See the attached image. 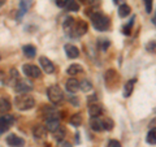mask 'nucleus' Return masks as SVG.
Segmentation results:
<instances>
[{
  "instance_id": "obj_1",
  "label": "nucleus",
  "mask_w": 156,
  "mask_h": 147,
  "mask_svg": "<svg viewBox=\"0 0 156 147\" xmlns=\"http://www.w3.org/2000/svg\"><path fill=\"white\" fill-rule=\"evenodd\" d=\"M90 18H91V23L96 30L99 31H105L109 29V25H111V21L109 18L104 16L103 13L100 12H95V13H91L90 14Z\"/></svg>"
},
{
  "instance_id": "obj_2",
  "label": "nucleus",
  "mask_w": 156,
  "mask_h": 147,
  "mask_svg": "<svg viewBox=\"0 0 156 147\" xmlns=\"http://www.w3.org/2000/svg\"><path fill=\"white\" fill-rule=\"evenodd\" d=\"M14 104L20 111H29L34 106H35V100L31 95H27V94H21L16 96L14 99Z\"/></svg>"
},
{
  "instance_id": "obj_3",
  "label": "nucleus",
  "mask_w": 156,
  "mask_h": 147,
  "mask_svg": "<svg viewBox=\"0 0 156 147\" xmlns=\"http://www.w3.org/2000/svg\"><path fill=\"white\" fill-rule=\"evenodd\" d=\"M47 95H48V99H50V102L52 104H58V103L62 100V98H64L62 90L57 85H52V86L48 87Z\"/></svg>"
},
{
  "instance_id": "obj_4",
  "label": "nucleus",
  "mask_w": 156,
  "mask_h": 147,
  "mask_svg": "<svg viewBox=\"0 0 156 147\" xmlns=\"http://www.w3.org/2000/svg\"><path fill=\"white\" fill-rule=\"evenodd\" d=\"M33 89H34L33 82L30 80H27V78H21V80H18L14 83V90H16V92H18V94H27V92H30Z\"/></svg>"
},
{
  "instance_id": "obj_5",
  "label": "nucleus",
  "mask_w": 156,
  "mask_h": 147,
  "mask_svg": "<svg viewBox=\"0 0 156 147\" xmlns=\"http://www.w3.org/2000/svg\"><path fill=\"white\" fill-rule=\"evenodd\" d=\"M22 70L25 73V76L29 78H41L42 76V70L37 65L33 64H25L22 66Z\"/></svg>"
},
{
  "instance_id": "obj_6",
  "label": "nucleus",
  "mask_w": 156,
  "mask_h": 147,
  "mask_svg": "<svg viewBox=\"0 0 156 147\" xmlns=\"http://www.w3.org/2000/svg\"><path fill=\"white\" fill-rule=\"evenodd\" d=\"M87 31V22H85L83 20H78L76 21L74 26H73V30L70 33L72 37H82L83 34Z\"/></svg>"
},
{
  "instance_id": "obj_7",
  "label": "nucleus",
  "mask_w": 156,
  "mask_h": 147,
  "mask_svg": "<svg viewBox=\"0 0 156 147\" xmlns=\"http://www.w3.org/2000/svg\"><path fill=\"white\" fill-rule=\"evenodd\" d=\"M14 124V117L11 115L0 116V134L5 133V131Z\"/></svg>"
},
{
  "instance_id": "obj_8",
  "label": "nucleus",
  "mask_w": 156,
  "mask_h": 147,
  "mask_svg": "<svg viewBox=\"0 0 156 147\" xmlns=\"http://www.w3.org/2000/svg\"><path fill=\"white\" fill-rule=\"evenodd\" d=\"M39 64H41L42 69L44 70L47 74L55 72V65H53V63L48 57H46V56H41V57H39Z\"/></svg>"
},
{
  "instance_id": "obj_9",
  "label": "nucleus",
  "mask_w": 156,
  "mask_h": 147,
  "mask_svg": "<svg viewBox=\"0 0 156 147\" xmlns=\"http://www.w3.org/2000/svg\"><path fill=\"white\" fill-rule=\"evenodd\" d=\"M46 129L51 133H55L57 129H60V121L56 116H51L46 119Z\"/></svg>"
},
{
  "instance_id": "obj_10",
  "label": "nucleus",
  "mask_w": 156,
  "mask_h": 147,
  "mask_svg": "<svg viewBox=\"0 0 156 147\" xmlns=\"http://www.w3.org/2000/svg\"><path fill=\"white\" fill-rule=\"evenodd\" d=\"M7 143L11 147H23V145H25V141H23L21 137L16 135V134H9L7 137Z\"/></svg>"
},
{
  "instance_id": "obj_11",
  "label": "nucleus",
  "mask_w": 156,
  "mask_h": 147,
  "mask_svg": "<svg viewBox=\"0 0 156 147\" xmlns=\"http://www.w3.org/2000/svg\"><path fill=\"white\" fill-rule=\"evenodd\" d=\"M64 50H65L66 56L69 59H77L78 56H80V50H78L76 46H73V45H65Z\"/></svg>"
},
{
  "instance_id": "obj_12",
  "label": "nucleus",
  "mask_w": 156,
  "mask_h": 147,
  "mask_svg": "<svg viewBox=\"0 0 156 147\" xmlns=\"http://www.w3.org/2000/svg\"><path fill=\"white\" fill-rule=\"evenodd\" d=\"M65 87H66V90L69 92L74 94V92H77L78 89H80V82H78L76 78H69V80L66 81V83H65Z\"/></svg>"
},
{
  "instance_id": "obj_13",
  "label": "nucleus",
  "mask_w": 156,
  "mask_h": 147,
  "mask_svg": "<svg viewBox=\"0 0 156 147\" xmlns=\"http://www.w3.org/2000/svg\"><path fill=\"white\" fill-rule=\"evenodd\" d=\"M46 133H47L46 126H43V125H35V126H34L33 134H34V138H35V139H42V138H44Z\"/></svg>"
},
{
  "instance_id": "obj_14",
  "label": "nucleus",
  "mask_w": 156,
  "mask_h": 147,
  "mask_svg": "<svg viewBox=\"0 0 156 147\" xmlns=\"http://www.w3.org/2000/svg\"><path fill=\"white\" fill-rule=\"evenodd\" d=\"M89 113H90L91 117H100L101 113H103V107H101L100 104H98V103L91 104L89 107Z\"/></svg>"
},
{
  "instance_id": "obj_15",
  "label": "nucleus",
  "mask_w": 156,
  "mask_h": 147,
  "mask_svg": "<svg viewBox=\"0 0 156 147\" xmlns=\"http://www.w3.org/2000/svg\"><path fill=\"white\" fill-rule=\"evenodd\" d=\"M90 126H91V129L94 130V131H101V130H104V128H103V121H101L99 117H91Z\"/></svg>"
},
{
  "instance_id": "obj_16",
  "label": "nucleus",
  "mask_w": 156,
  "mask_h": 147,
  "mask_svg": "<svg viewBox=\"0 0 156 147\" xmlns=\"http://www.w3.org/2000/svg\"><path fill=\"white\" fill-rule=\"evenodd\" d=\"M74 23H76V20L73 18L72 16H68V17L65 18L62 27H64V30H65L66 34H69V35H70V33H72V30H73V26H74Z\"/></svg>"
},
{
  "instance_id": "obj_17",
  "label": "nucleus",
  "mask_w": 156,
  "mask_h": 147,
  "mask_svg": "<svg viewBox=\"0 0 156 147\" xmlns=\"http://www.w3.org/2000/svg\"><path fill=\"white\" fill-rule=\"evenodd\" d=\"M34 0H21V3H20V16H22V14H25L29 8L31 7Z\"/></svg>"
},
{
  "instance_id": "obj_18",
  "label": "nucleus",
  "mask_w": 156,
  "mask_h": 147,
  "mask_svg": "<svg viewBox=\"0 0 156 147\" xmlns=\"http://www.w3.org/2000/svg\"><path fill=\"white\" fill-rule=\"evenodd\" d=\"M83 72V68H82L80 64H72L69 68L66 69V73L70 76H76L78 73H82Z\"/></svg>"
},
{
  "instance_id": "obj_19",
  "label": "nucleus",
  "mask_w": 156,
  "mask_h": 147,
  "mask_svg": "<svg viewBox=\"0 0 156 147\" xmlns=\"http://www.w3.org/2000/svg\"><path fill=\"white\" fill-rule=\"evenodd\" d=\"M136 82V80L134 78V80H130L126 82V85H125V89H124V96L125 98H128L130 96V94L133 92V89H134V83Z\"/></svg>"
},
{
  "instance_id": "obj_20",
  "label": "nucleus",
  "mask_w": 156,
  "mask_h": 147,
  "mask_svg": "<svg viewBox=\"0 0 156 147\" xmlns=\"http://www.w3.org/2000/svg\"><path fill=\"white\" fill-rule=\"evenodd\" d=\"M22 51H23V55L27 56V57H34V56H35V53H37L35 47H34V46H30V45L23 46Z\"/></svg>"
},
{
  "instance_id": "obj_21",
  "label": "nucleus",
  "mask_w": 156,
  "mask_h": 147,
  "mask_svg": "<svg viewBox=\"0 0 156 147\" xmlns=\"http://www.w3.org/2000/svg\"><path fill=\"white\" fill-rule=\"evenodd\" d=\"M130 12H131V9H130V7L128 5V4H121V5L119 7V16L120 17L124 18L126 16H129Z\"/></svg>"
},
{
  "instance_id": "obj_22",
  "label": "nucleus",
  "mask_w": 156,
  "mask_h": 147,
  "mask_svg": "<svg viewBox=\"0 0 156 147\" xmlns=\"http://www.w3.org/2000/svg\"><path fill=\"white\" fill-rule=\"evenodd\" d=\"M146 141L150 145H156V128H152L148 131L147 137H146Z\"/></svg>"
},
{
  "instance_id": "obj_23",
  "label": "nucleus",
  "mask_w": 156,
  "mask_h": 147,
  "mask_svg": "<svg viewBox=\"0 0 156 147\" xmlns=\"http://www.w3.org/2000/svg\"><path fill=\"white\" fill-rule=\"evenodd\" d=\"M11 109V103L8 99H2L0 100V113H5Z\"/></svg>"
},
{
  "instance_id": "obj_24",
  "label": "nucleus",
  "mask_w": 156,
  "mask_h": 147,
  "mask_svg": "<svg viewBox=\"0 0 156 147\" xmlns=\"http://www.w3.org/2000/svg\"><path fill=\"white\" fill-rule=\"evenodd\" d=\"M80 89L82 91H85V92H89L92 90V85H91V82L89 80H83L82 82H80Z\"/></svg>"
},
{
  "instance_id": "obj_25",
  "label": "nucleus",
  "mask_w": 156,
  "mask_h": 147,
  "mask_svg": "<svg viewBox=\"0 0 156 147\" xmlns=\"http://www.w3.org/2000/svg\"><path fill=\"white\" fill-rule=\"evenodd\" d=\"M103 121V128H104V130H112L113 129V126H115V122H113V120L112 119H103L101 120Z\"/></svg>"
},
{
  "instance_id": "obj_26",
  "label": "nucleus",
  "mask_w": 156,
  "mask_h": 147,
  "mask_svg": "<svg viewBox=\"0 0 156 147\" xmlns=\"http://www.w3.org/2000/svg\"><path fill=\"white\" fill-rule=\"evenodd\" d=\"M82 116L81 115H73L72 117H70V124L73 125V126H80L81 124H82Z\"/></svg>"
},
{
  "instance_id": "obj_27",
  "label": "nucleus",
  "mask_w": 156,
  "mask_h": 147,
  "mask_svg": "<svg viewBox=\"0 0 156 147\" xmlns=\"http://www.w3.org/2000/svg\"><path fill=\"white\" fill-rule=\"evenodd\" d=\"M53 134H55V139H56V141L61 142L62 139H64V137H65V130H64V129H62L61 126H60V129H57V130H56Z\"/></svg>"
},
{
  "instance_id": "obj_28",
  "label": "nucleus",
  "mask_w": 156,
  "mask_h": 147,
  "mask_svg": "<svg viewBox=\"0 0 156 147\" xmlns=\"http://www.w3.org/2000/svg\"><path fill=\"white\" fill-rule=\"evenodd\" d=\"M146 50L151 53H156V41H151L147 43V46H146Z\"/></svg>"
},
{
  "instance_id": "obj_29",
  "label": "nucleus",
  "mask_w": 156,
  "mask_h": 147,
  "mask_svg": "<svg viewBox=\"0 0 156 147\" xmlns=\"http://www.w3.org/2000/svg\"><path fill=\"white\" fill-rule=\"evenodd\" d=\"M133 21H134V17L131 18V22H129L128 25H125L124 29H122V31L125 35H130V31H131V26H133Z\"/></svg>"
},
{
  "instance_id": "obj_30",
  "label": "nucleus",
  "mask_w": 156,
  "mask_h": 147,
  "mask_svg": "<svg viewBox=\"0 0 156 147\" xmlns=\"http://www.w3.org/2000/svg\"><path fill=\"white\" fill-rule=\"evenodd\" d=\"M144 2V7H146V12L151 13L152 12V2L154 0H143Z\"/></svg>"
},
{
  "instance_id": "obj_31",
  "label": "nucleus",
  "mask_w": 156,
  "mask_h": 147,
  "mask_svg": "<svg viewBox=\"0 0 156 147\" xmlns=\"http://www.w3.org/2000/svg\"><path fill=\"white\" fill-rule=\"evenodd\" d=\"M69 2L70 0H56V5L60 8H65V7H68Z\"/></svg>"
},
{
  "instance_id": "obj_32",
  "label": "nucleus",
  "mask_w": 156,
  "mask_h": 147,
  "mask_svg": "<svg viewBox=\"0 0 156 147\" xmlns=\"http://www.w3.org/2000/svg\"><path fill=\"white\" fill-rule=\"evenodd\" d=\"M78 4H76V2H69V4H68V9H70V11H78Z\"/></svg>"
},
{
  "instance_id": "obj_33",
  "label": "nucleus",
  "mask_w": 156,
  "mask_h": 147,
  "mask_svg": "<svg viewBox=\"0 0 156 147\" xmlns=\"http://www.w3.org/2000/svg\"><path fill=\"white\" fill-rule=\"evenodd\" d=\"M108 147H122L121 146V143L119 141H116V139H111L108 142Z\"/></svg>"
},
{
  "instance_id": "obj_34",
  "label": "nucleus",
  "mask_w": 156,
  "mask_h": 147,
  "mask_svg": "<svg viewBox=\"0 0 156 147\" xmlns=\"http://www.w3.org/2000/svg\"><path fill=\"white\" fill-rule=\"evenodd\" d=\"M100 42H101V47H103V50H107V48L109 47V45H111L109 41H105V39L104 41H100Z\"/></svg>"
},
{
  "instance_id": "obj_35",
  "label": "nucleus",
  "mask_w": 156,
  "mask_h": 147,
  "mask_svg": "<svg viewBox=\"0 0 156 147\" xmlns=\"http://www.w3.org/2000/svg\"><path fill=\"white\" fill-rule=\"evenodd\" d=\"M57 147H72V145L69 143V142H65V141H61L60 143H58Z\"/></svg>"
},
{
  "instance_id": "obj_36",
  "label": "nucleus",
  "mask_w": 156,
  "mask_h": 147,
  "mask_svg": "<svg viewBox=\"0 0 156 147\" xmlns=\"http://www.w3.org/2000/svg\"><path fill=\"white\" fill-rule=\"evenodd\" d=\"M80 2L85 3V4H94V2H95V0H80Z\"/></svg>"
},
{
  "instance_id": "obj_37",
  "label": "nucleus",
  "mask_w": 156,
  "mask_h": 147,
  "mask_svg": "<svg viewBox=\"0 0 156 147\" xmlns=\"http://www.w3.org/2000/svg\"><path fill=\"white\" fill-rule=\"evenodd\" d=\"M152 22H154V25L156 26V13L154 14V17H152Z\"/></svg>"
},
{
  "instance_id": "obj_38",
  "label": "nucleus",
  "mask_w": 156,
  "mask_h": 147,
  "mask_svg": "<svg viewBox=\"0 0 156 147\" xmlns=\"http://www.w3.org/2000/svg\"><path fill=\"white\" fill-rule=\"evenodd\" d=\"M113 2H115L116 4H120V3H124L125 0H113Z\"/></svg>"
},
{
  "instance_id": "obj_39",
  "label": "nucleus",
  "mask_w": 156,
  "mask_h": 147,
  "mask_svg": "<svg viewBox=\"0 0 156 147\" xmlns=\"http://www.w3.org/2000/svg\"><path fill=\"white\" fill-rule=\"evenodd\" d=\"M4 4H5V0H0V8H2Z\"/></svg>"
},
{
  "instance_id": "obj_40",
  "label": "nucleus",
  "mask_w": 156,
  "mask_h": 147,
  "mask_svg": "<svg viewBox=\"0 0 156 147\" xmlns=\"http://www.w3.org/2000/svg\"><path fill=\"white\" fill-rule=\"evenodd\" d=\"M0 59H2V56H0Z\"/></svg>"
},
{
  "instance_id": "obj_41",
  "label": "nucleus",
  "mask_w": 156,
  "mask_h": 147,
  "mask_svg": "<svg viewBox=\"0 0 156 147\" xmlns=\"http://www.w3.org/2000/svg\"><path fill=\"white\" fill-rule=\"evenodd\" d=\"M155 111H156V109H155Z\"/></svg>"
}]
</instances>
